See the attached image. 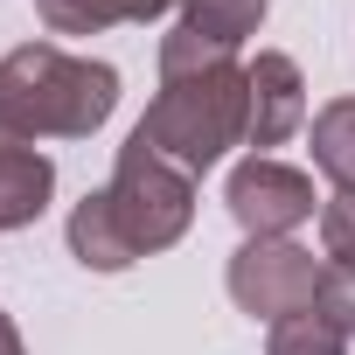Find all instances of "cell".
<instances>
[{"label": "cell", "instance_id": "5b68a950", "mask_svg": "<svg viewBox=\"0 0 355 355\" xmlns=\"http://www.w3.org/2000/svg\"><path fill=\"white\" fill-rule=\"evenodd\" d=\"M272 0H182V21L160 35V77H189L237 63V49L258 35Z\"/></svg>", "mask_w": 355, "mask_h": 355}, {"label": "cell", "instance_id": "ba28073f", "mask_svg": "<svg viewBox=\"0 0 355 355\" xmlns=\"http://www.w3.org/2000/svg\"><path fill=\"white\" fill-rule=\"evenodd\" d=\"M56 196V160L42 146H0V230H28Z\"/></svg>", "mask_w": 355, "mask_h": 355}, {"label": "cell", "instance_id": "2e32d148", "mask_svg": "<svg viewBox=\"0 0 355 355\" xmlns=\"http://www.w3.org/2000/svg\"><path fill=\"white\" fill-rule=\"evenodd\" d=\"M0 146H21V139H15V125H8V112H0Z\"/></svg>", "mask_w": 355, "mask_h": 355}, {"label": "cell", "instance_id": "30bf717a", "mask_svg": "<svg viewBox=\"0 0 355 355\" xmlns=\"http://www.w3.org/2000/svg\"><path fill=\"white\" fill-rule=\"evenodd\" d=\"M182 0H35V15L49 35H98V28H119V21H153Z\"/></svg>", "mask_w": 355, "mask_h": 355}, {"label": "cell", "instance_id": "4fadbf2b", "mask_svg": "<svg viewBox=\"0 0 355 355\" xmlns=\"http://www.w3.org/2000/svg\"><path fill=\"white\" fill-rule=\"evenodd\" d=\"M320 251H327V272H355V196H334L320 209Z\"/></svg>", "mask_w": 355, "mask_h": 355}, {"label": "cell", "instance_id": "277c9868", "mask_svg": "<svg viewBox=\"0 0 355 355\" xmlns=\"http://www.w3.org/2000/svg\"><path fill=\"white\" fill-rule=\"evenodd\" d=\"M320 286H327V265L313 251H300L293 237H244L237 258H230V300L251 320H272V327L293 320V313H313Z\"/></svg>", "mask_w": 355, "mask_h": 355}, {"label": "cell", "instance_id": "9c48e42d", "mask_svg": "<svg viewBox=\"0 0 355 355\" xmlns=\"http://www.w3.org/2000/svg\"><path fill=\"white\" fill-rule=\"evenodd\" d=\"M63 237H70V258H77L84 272H125V265H139V251L125 244V230H119V216H112L105 189H98V196H84V202L70 209Z\"/></svg>", "mask_w": 355, "mask_h": 355}, {"label": "cell", "instance_id": "9a60e30c", "mask_svg": "<svg viewBox=\"0 0 355 355\" xmlns=\"http://www.w3.org/2000/svg\"><path fill=\"white\" fill-rule=\"evenodd\" d=\"M0 355H28V348H21V327H15L8 313H0Z\"/></svg>", "mask_w": 355, "mask_h": 355}, {"label": "cell", "instance_id": "6da1fadb", "mask_svg": "<svg viewBox=\"0 0 355 355\" xmlns=\"http://www.w3.org/2000/svg\"><path fill=\"white\" fill-rule=\"evenodd\" d=\"M119 105V70L70 56L56 42H21L0 56V112H8L15 139H91Z\"/></svg>", "mask_w": 355, "mask_h": 355}, {"label": "cell", "instance_id": "8fae6325", "mask_svg": "<svg viewBox=\"0 0 355 355\" xmlns=\"http://www.w3.org/2000/svg\"><path fill=\"white\" fill-rule=\"evenodd\" d=\"M313 167L341 196H355V98H334L313 112Z\"/></svg>", "mask_w": 355, "mask_h": 355}, {"label": "cell", "instance_id": "8992f818", "mask_svg": "<svg viewBox=\"0 0 355 355\" xmlns=\"http://www.w3.org/2000/svg\"><path fill=\"white\" fill-rule=\"evenodd\" d=\"M223 202L244 223V237H293L313 216V174H300V167H286L272 153H251V160L230 167Z\"/></svg>", "mask_w": 355, "mask_h": 355}, {"label": "cell", "instance_id": "5bb4252c", "mask_svg": "<svg viewBox=\"0 0 355 355\" xmlns=\"http://www.w3.org/2000/svg\"><path fill=\"white\" fill-rule=\"evenodd\" d=\"M313 313H327L341 334H355V272H327V286H320V306Z\"/></svg>", "mask_w": 355, "mask_h": 355}, {"label": "cell", "instance_id": "3957f363", "mask_svg": "<svg viewBox=\"0 0 355 355\" xmlns=\"http://www.w3.org/2000/svg\"><path fill=\"white\" fill-rule=\"evenodd\" d=\"M105 202H112L125 244L146 258V251H167V244L189 237V223H196V174L160 160L146 139H125L112 182H105Z\"/></svg>", "mask_w": 355, "mask_h": 355}, {"label": "cell", "instance_id": "52a82bcc", "mask_svg": "<svg viewBox=\"0 0 355 355\" xmlns=\"http://www.w3.org/2000/svg\"><path fill=\"white\" fill-rule=\"evenodd\" d=\"M244 91H251V112H244V146H279L306 125V84H300V63L286 49H258L244 63Z\"/></svg>", "mask_w": 355, "mask_h": 355}, {"label": "cell", "instance_id": "7a4b0ae2", "mask_svg": "<svg viewBox=\"0 0 355 355\" xmlns=\"http://www.w3.org/2000/svg\"><path fill=\"white\" fill-rule=\"evenodd\" d=\"M244 63H216V70H189V77H160L146 119L132 125V139H146L160 160H174L182 174H209L230 146H244Z\"/></svg>", "mask_w": 355, "mask_h": 355}, {"label": "cell", "instance_id": "7c38bea8", "mask_svg": "<svg viewBox=\"0 0 355 355\" xmlns=\"http://www.w3.org/2000/svg\"><path fill=\"white\" fill-rule=\"evenodd\" d=\"M265 355H348V334L327 320V313H293L272 327Z\"/></svg>", "mask_w": 355, "mask_h": 355}]
</instances>
